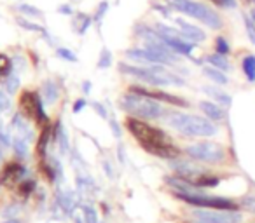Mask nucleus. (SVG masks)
<instances>
[{
    "label": "nucleus",
    "mask_w": 255,
    "mask_h": 223,
    "mask_svg": "<svg viewBox=\"0 0 255 223\" xmlns=\"http://www.w3.org/2000/svg\"><path fill=\"white\" fill-rule=\"evenodd\" d=\"M205 61L210 65V67L217 68V70H222V72H231V70H233V67H231L227 56H220V54H217V53L215 54H206Z\"/></svg>",
    "instance_id": "17"
},
{
    "label": "nucleus",
    "mask_w": 255,
    "mask_h": 223,
    "mask_svg": "<svg viewBox=\"0 0 255 223\" xmlns=\"http://www.w3.org/2000/svg\"><path fill=\"white\" fill-rule=\"evenodd\" d=\"M124 126L129 131V135L138 142V145L145 150L150 155L161 157V159H177L184 150L178 149L173 143L171 136L168 133H164L161 128H156V126L149 124L143 119L138 117H126L124 121Z\"/></svg>",
    "instance_id": "1"
},
{
    "label": "nucleus",
    "mask_w": 255,
    "mask_h": 223,
    "mask_svg": "<svg viewBox=\"0 0 255 223\" xmlns=\"http://www.w3.org/2000/svg\"><path fill=\"white\" fill-rule=\"evenodd\" d=\"M124 106H126L128 110H131L133 117L143 119V121H145V119L156 121V119H159L164 115V108L159 105V101L145 98V96H138V94L126 96Z\"/></svg>",
    "instance_id": "6"
},
{
    "label": "nucleus",
    "mask_w": 255,
    "mask_h": 223,
    "mask_svg": "<svg viewBox=\"0 0 255 223\" xmlns=\"http://www.w3.org/2000/svg\"><path fill=\"white\" fill-rule=\"evenodd\" d=\"M201 91L205 92V94H208L212 99H215L217 103H219L220 106H227L229 108L231 103H233V98H231V94H227V92L220 91V89L213 87V85H203Z\"/></svg>",
    "instance_id": "14"
},
{
    "label": "nucleus",
    "mask_w": 255,
    "mask_h": 223,
    "mask_svg": "<svg viewBox=\"0 0 255 223\" xmlns=\"http://www.w3.org/2000/svg\"><path fill=\"white\" fill-rule=\"evenodd\" d=\"M184 152L185 155H189L196 162H206L212 164V166H219V164H222L227 159L226 147L217 142H208V140L187 145L184 149Z\"/></svg>",
    "instance_id": "5"
},
{
    "label": "nucleus",
    "mask_w": 255,
    "mask_h": 223,
    "mask_svg": "<svg viewBox=\"0 0 255 223\" xmlns=\"http://www.w3.org/2000/svg\"><path fill=\"white\" fill-rule=\"evenodd\" d=\"M243 21H245V28H247V33H248V39H250L252 44H255V23H254V19H252L248 14H243Z\"/></svg>",
    "instance_id": "21"
},
{
    "label": "nucleus",
    "mask_w": 255,
    "mask_h": 223,
    "mask_svg": "<svg viewBox=\"0 0 255 223\" xmlns=\"http://www.w3.org/2000/svg\"><path fill=\"white\" fill-rule=\"evenodd\" d=\"M168 5L171 9H175L177 12L189 16V18L198 19L199 23H203L205 26L212 30H222L224 28V19L217 11H213V7L198 2V0H166Z\"/></svg>",
    "instance_id": "3"
},
{
    "label": "nucleus",
    "mask_w": 255,
    "mask_h": 223,
    "mask_svg": "<svg viewBox=\"0 0 255 223\" xmlns=\"http://www.w3.org/2000/svg\"><path fill=\"white\" fill-rule=\"evenodd\" d=\"M194 187L201 188V190H206V188H215L220 185V176L217 174H212V173H205L201 176L194 178V180H189Z\"/></svg>",
    "instance_id": "15"
},
{
    "label": "nucleus",
    "mask_w": 255,
    "mask_h": 223,
    "mask_svg": "<svg viewBox=\"0 0 255 223\" xmlns=\"http://www.w3.org/2000/svg\"><path fill=\"white\" fill-rule=\"evenodd\" d=\"M243 2H250V0H243Z\"/></svg>",
    "instance_id": "25"
},
{
    "label": "nucleus",
    "mask_w": 255,
    "mask_h": 223,
    "mask_svg": "<svg viewBox=\"0 0 255 223\" xmlns=\"http://www.w3.org/2000/svg\"><path fill=\"white\" fill-rule=\"evenodd\" d=\"M168 124L180 133L184 138H212L219 135V126L206 117L184 114V112H171L168 115Z\"/></svg>",
    "instance_id": "2"
},
{
    "label": "nucleus",
    "mask_w": 255,
    "mask_h": 223,
    "mask_svg": "<svg viewBox=\"0 0 255 223\" xmlns=\"http://www.w3.org/2000/svg\"><path fill=\"white\" fill-rule=\"evenodd\" d=\"M240 206H243V208H247L248 211L255 213V194H252V195H247V197H243V201L240 202Z\"/></svg>",
    "instance_id": "23"
},
{
    "label": "nucleus",
    "mask_w": 255,
    "mask_h": 223,
    "mask_svg": "<svg viewBox=\"0 0 255 223\" xmlns=\"http://www.w3.org/2000/svg\"><path fill=\"white\" fill-rule=\"evenodd\" d=\"M170 167L175 171V174H177V176H182V178H185V180H194V178L208 173V169H206V167H203L201 164L191 162V160L173 159V160H170Z\"/></svg>",
    "instance_id": "10"
},
{
    "label": "nucleus",
    "mask_w": 255,
    "mask_h": 223,
    "mask_svg": "<svg viewBox=\"0 0 255 223\" xmlns=\"http://www.w3.org/2000/svg\"><path fill=\"white\" fill-rule=\"evenodd\" d=\"M18 108L23 117L33 121L37 126H42L44 122H46V117H44V114H42V106H40V98L37 96V92L28 91V89L19 92Z\"/></svg>",
    "instance_id": "7"
},
{
    "label": "nucleus",
    "mask_w": 255,
    "mask_h": 223,
    "mask_svg": "<svg viewBox=\"0 0 255 223\" xmlns=\"http://www.w3.org/2000/svg\"><path fill=\"white\" fill-rule=\"evenodd\" d=\"M208 2H212V4L219 9H236L238 7L236 0H208Z\"/></svg>",
    "instance_id": "22"
},
{
    "label": "nucleus",
    "mask_w": 255,
    "mask_h": 223,
    "mask_svg": "<svg viewBox=\"0 0 255 223\" xmlns=\"http://www.w3.org/2000/svg\"><path fill=\"white\" fill-rule=\"evenodd\" d=\"M250 2H252V4H255V0H250Z\"/></svg>",
    "instance_id": "24"
},
{
    "label": "nucleus",
    "mask_w": 255,
    "mask_h": 223,
    "mask_svg": "<svg viewBox=\"0 0 255 223\" xmlns=\"http://www.w3.org/2000/svg\"><path fill=\"white\" fill-rule=\"evenodd\" d=\"M198 106H199V110H201L203 114L206 115V119H210V121L215 122V124H219V122H222L224 119H226V112H224L222 106L217 105V103L203 99V101L198 103Z\"/></svg>",
    "instance_id": "12"
},
{
    "label": "nucleus",
    "mask_w": 255,
    "mask_h": 223,
    "mask_svg": "<svg viewBox=\"0 0 255 223\" xmlns=\"http://www.w3.org/2000/svg\"><path fill=\"white\" fill-rule=\"evenodd\" d=\"M21 174H23L21 164L16 162V160H9V162L2 167V171H0V183L11 187V185L18 183Z\"/></svg>",
    "instance_id": "11"
},
{
    "label": "nucleus",
    "mask_w": 255,
    "mask_h": 223,
    "mask_svg": "<svg viewBox=\"0 0 255 223\" xmlns=\"http://www.w3.org/2000/svg\"><path fill=\"white\" fill-rule=\"evenodd\" d=\"M11 74V60L0 53V82H4Z\"/></svg>",
    "instance_id": "20"
},
{
    "label": "nucleus",
    "mask_w": 255,
    "mask_h": 223,
    "mask_svg": "<svg viewBox=\"0 0 255 223\" xmlns=\"http://www.w3.org/2000/svg\"><path fill=\"white\" fill-rule=\"evenodd\" d=\"M241 70L250 84H255V54H247L241 61Z\"/></svg>",
    "instance_id": "18"
},
{
    "label": "nucleus",
    "mask_w": 255,
    "mask_h": 223,
    "mask_svg": "<svg viewBox=\"0 0 255 223\" xmlns=\"http://www.w3.org/2000/svg\"><path fill=\"white\" fill-rule=\"evenodd\" d=\"M192 218L196 223H241L243 215L240 211H219V209H198L194 208Z\"/></svg>",
    "instance_id": "8"
},
{
    "label": "nucleus",
    "mask_w": 255,
    "mask_h": 223,
    "mask_svg": "<svg viewBox=\"0 0 255 223\" xmlns=\"http://www.w3.org/2000/svg\"><path fill=\"white\" fill-rule=\"evenodd\" d=\"M129 91L133 94H138V96H145V98H150V99H156V101H163V103H168V105H173V106H187L189 101L177 94H170L166 91H152V89H147V87H140V85H133L129 87Z\"/></svg>",
    "instance_id": "9"
},
{
    "label": "nucleus",
    "mask_w": 255,
    "mask_h": 223,
    "mask_svg": "<svg viewBox=\"0 0 255 223\" xmlns=\"http://www.w3.org/2000/svg\"><path fill=\"white\" fill-rule=\"evenodd\" d=\"M177 25H178V30H182V32L189 37V40H191V42L198 44V42H205V40H206V33L203 32L199 26L191 25V23H187L185 19H182V18L177 19Z\"/></svg>",
    "instance_id": "13"
},
{
    "label": "nucleus",
    "mask_w": 255,
    "mask_h": 223,
    "mask_svg": "<svg viewBox=\"0 0 255 223\" xmlns=\"http://www.w3.org/2000/svg\"><path fill=\"white\" fill-rule=\"evenodd\" d=\"M173 195L178 201L192 206L198 209H219V211H240L241 206L236 201L222 195H208L203 194H182V192H173Z\"/></svg>",
    "instance_id": "4"
},
{
    "label": "nucleus",
    "mask_w": 255,
    "mask_h": 223,
    "mask_svg": "<svg viewBox=\"0 0 255 223\" xmlns=\"http://www.w3.org/2000/svg\"><path fill=\"white\" fill-rule=\"evenodd\" d=\"M203 74L213 82V84H219V85H227L229 84V77L226 75V72L222 70H217V68L210 67V65H205L203 67Z\"/></svg>",
    "instance_id": "16"
},
{
    "label": "nucleus",
    "mask_w": 255,
    "mask_h": 223,
    "mask_svg": "<svg viewBox=\"0 0 255 223\" xmlns=\"http://www.w3.org/2000/svg\"><path fill=\"white\" fill-rule=\"evenodd\" d=\"M213 47H215V53L220 54V56H229L231 54V46L226 37H217L213 40Z\"/></svg>",
    "instance_id": "19"
}]
</instances>
